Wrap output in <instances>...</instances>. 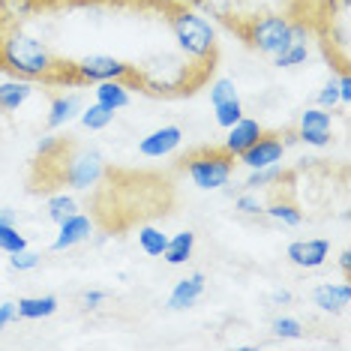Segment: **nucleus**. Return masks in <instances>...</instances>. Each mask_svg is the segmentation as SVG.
<instances>
[{
  "instance_id": "obj_33",
  "label": "nucleus",
  "mask_w": 351,
  "mask_h": 351,
  "mask_svg": "<svg viewBox=\"0 0 351 351\" xmlns=\"http://www.w3.org/2000/svg\"><path fill=\"white\" fill-rule=\"evenodd\" d=\"M63 147V138H58V135H43L36 145V156L39 159H49L51 154H58V150Z\"/></svg>"
},
{
  "instance_id": "obj_40",
  "label": "nucleus",
  "mask_w": 351,
  "mask_h": 351,
  "mask_svg": "<svg viewBox=\"0 0 351 351\" xmlns=\"http://www.w3.org/2000/svg\"><path fill=\"white\" fill-rule=\"evenodd\" d=\"M0 222H3V226H15V210L12 207H0Z\"/></svg>"
},
{
  "instance_id": "obj_34",
  "label": "nucleus",
  "mask_w": 351,
  "mask_h": 351,
  "mask_svg": "<svg viewBox=\"0 0 351 351\" xmlns=\"http://www.w3.org/2000/svg\"><path fill=\"white\" fill-rule=\"evenodd\" d=\"M12 322H19V303L15 300L0 303V330H6Z\"/></svg>"
},
{
  "instance_id": "obj_17",
  "label": "nucleus",
  "mask_w": 351,
  "mask_h": 351,
  "mask_svg": "<svg viewBox=\"0 0 351 351\" xmlns=\"http://www.w3.org/2000/svg\"><path fill=\"white\" fill-rule=\"evenodd\" d=\"M93 99L99 102V106H106L111 111H121L130 106V84L123 82V78H111V82H99L97 90H93Z\"/></svg>"
},
{
  "instance_id": "obj_13",
  "label": "nucleus",
  "mask_w": 351,
  "mask_h": 351,
  "mask_svg": "<svg viewBox=\"0 0 351 351\" xmlns=\"http://www.w3.org/2000/svg\"><path fill=\"white\" fill-rule=\"evenodd\" d=\"M261 135H265V126H261L258 121H255V117H241V121L237 123H231L228 126V135H226V147L231 156H241L246 147H252L255 141L261 138Z\"/></svg>"
},
{
  "instance_id": "obj_38",
  "label": "nucleus",
  "mask_w": 351,
  "mask_h": 351,
  "mask_svg": "<svg viewBox=\"0 0 351 351\" xmlns=\"http://www.w3.org/2000/svg\"><path fill=\"white\" fill-rule=\"evenodd\" d=\"M339 270H342V274H351V250H342L339 252Z\"/></svg>"
},
{
  "instance_id": "obj_31",
  "label": "nucleus",
  "mask_w": 351,
  "mask_h": 351,
  "mask_svg": "<svg viewBox=\"0 0 351 351\" xmlns=\"http://www.w3.org/2000/svg\"><path fill=\"white\" fill-rule=\"evenodd\" d=\"M43 265V255L39 252H30V250H21V252H12L10 255V267L19 270V274H30Z\"/></svg>"
},
{
  "instance_id": "obj_15",
  "label": "nucleus",
  "mask_w": 351,
  "mask_h": 351,
  "mask_svg": "<svg viewBox=\"0 0 351 351\" xmlns=\"http://www.w3.org/2000/svg\"><path fill=\"white\" fill-rule=\"evenodd\" d=\"M84 102H82V93H63V97H54L51 99V108H49V130H60V126L73 123L78 114H82Z\"/></svg>"
},
{
  "instance_id": "obj_41",
  "label": "nucleus",
  "mask_w": 351,
  "mask_h": 351,
  "mask_svg": "<svg viewBox=\"0 0 351 351\" xmlns=\"http://www.w3.org/2000/svg\"><path fill=\"white\" fill-rule=\"evenodd\" d=\"M169 3H186V0H169Z\"/></svg>"
},
{
  "instance_id": "obj_8",
  "label": "nucleus",
  "mask_w": 351,
  "mask_h": 351,
  "mask_svg": "<svg viewBox=\"0 0 351 351\" xmlns=\"http://www.w3.org/2000/svg\"><path fill=\"white\" fill-rule=\"evenodd\" d=\"M289 261L300 270H318L330 255V241L327 237H306V241H291L289 250Z\"/></svg>"
},
{
  "instance_id": "obj_23",
  "label": "nucleus",
  "mask_w": 351,
  "mask_h": 351,
  "mask_svg": "<svg viewBox=\"0 0 351 351\" xmlns=\"http://www.w3.org/2000/svg\"><path fill=\"white\" fill-rule=\"evenodd\" d=\"M45 213H49V219L54 226H60L63 219H69L73 213H78V202L75 195H66V193H58L49 198V204H45Z\"/></svg>"
},
{
  "instance_id": "obj_24",
  "label": "nucleus",
  "mask_w": 351,
  "mask_h": 351,
  "mask_svg": "<svg viewBox=\"0 0 351 351\" xmlns=\"http://www.w3.org/2000/svg\"><path fill=\"white\" fill-rule=\"evenodd\" d=\"M78 121H82L84 130L99 132V130H106V126H108L111 121H114V111L106 108V106H99V102H93V106L82 108V114H78Z\"/></svg>"
},
{
  "instance_id": "obj_32",
  "label": "nucleus",
  "mask_w": 351,
  "mask_h": 351,
  "mask_svg": "<svg viewBox=\"0 0 351 351\" xmlns=\"http://www.w3.org/2000/svg\"><path fill=\"white\" fill-rule=\"evenodd\" d=\"M337 106H342V102H339V87H337V82H327L322 87V93H318V108L333 111Z\"/></svg>"
},
{
  "instance_id": "obj_35",
  "label": "nucleus",
  "mask_w": 351,
  "mask_h": 351,
  "mask_svg": "<svg viewBox=\"0 0 351 351\" xmlns=\"http://www.w3.org/2000/svg\"><path fill=\"white\" fill-rule=\"evenodd\" d=\"M106 300H108V291H99V289H90V291H84V294H82L84 309H99Z\"/></svg>"
},
{
  "instance_id": "obj_18",
  "label": "nucleus",
  "mask_w": 351,
  "mask_h": 351,
  "mask_svg": "<svg viewBox=\"0 0 351 351\" xmlns=\"http://www.w3.org/2000/svg\"><path fill=\"white\" fill-rule=\"evenodd\" d=\"M193 252H195V231L186 228V231H178V234L169 237L162 258L169 261L171 267H178V265H186V261L193 258Z\"/></svg>"
},
{
  "instance_id": "obj_27",
  "label": "nucleus",
  "mask_w": 351,
  "mask_h": 351,
  "mask_svg": "<svg viewBox=\"0 0 351 351\" xmlns=\"http://www.w3.org/2000/svg\"><path fill=\"white\" fill-rule=\"evenodd\" d=\"M21 250H27V237L15 226H3V222H0V252L12 255V252H21Z\"/></svg>"
},
{
  "instance_id": "obj_39",
  "label": "nucleus",
  "mask_w": 351,
  "mask_h": 351,
  "mask_svg": "<svg viewBox=\"0 0 351 351\" xmlns=\"http://www.w3.org/2000/svg\"><path fill=\"white\" fill-rule=\"evenodd\" d=\"M279 141H282V145H285V150H289L291 145H298V130H289V132H282V135H279Z\"/></svg>"
},
{
  "instance_id": "obj_5",
  "label": "nucleus",
  "mask_w": 351,
  "mask_h": 351,
  "mask_svg": "<svg viewBox=\"0 0 351 351\" xmlns=\"http://www.w3.org/2000/svg\"><path fill=\"white\" fill-rule=\"evenodd\" d=\"M102 178H106V159H102V154L93 150V147L75 150V154L66 159L63 171H60L63 186H73V189H78V193L97 186Z\"/></svg>"
},
{
  "instance_id": "obj_37",
  "label": "nucleus",
  "mask_w": 351,
  "mask_h": 351,
  "mask_svg": "<svg viewBox=\"0 0 351 351\" xmlns=\"http://www.w3.org/2000/svg\"><path fill=\"white\" fill-rule=\"evenodd\" d=\"M291 291L289 289H276V291H270V303H276V306H291Z\"/></svg>"
},
{
  "instance_id": "obj_2",
  "label": "nucleus",
  "mask_w": 351,
  "mask_h": 351,
  "mask_svg": "<svg viewBox=\"0 0 351 351\" xmlns=\"http://www.w3.org/2000/svg\"><path fill=\"white\" fill-rule=\"evenodd\" d=\"M165 21H169L178 49L189 60H195L198 66L213 69V60H217V30H213L210 21L189 3H171L169 12H165Z\"/></svg>"
},
{
  "instance_id": "obj_25",
  "label": "nucleus",
  "mask_w": 351,
  "mask_h": 351,
  "mask_svg": "<svg viewBox=\"0 0 351 351\" xmlns=\"http://www.w3.org/2000/svg\"><path fill=\"white\" fill-rule=\"evenodd\" d=\"M285 174H282V162L279 165H267V169H252L250 171V178H246V183H243V189H270L274 183H279Z\"/></svg>"
},
{
  "instance_id": "obj_4",
  "label": "nucleus",
  "mask_w": 351,
  "mask_h": 351,
  "mask_svg": "<svg viewBox=\"0 0 351 351\" xmlns=\"http://www.w3.org/2000/svg\"><path fill=\"white\" fill-rule=\"evenodd\" d=\"M234 159L237 156H231L226 147H202L195 154L183 156V171L195 189L217 193V189L228 186L231 174H234Z\"/></svg>"
},
{
  "instance_id": "obj_10",
  "label": "nucleus",
  "mask_w": 351,
  "mask_h": 351,
  "mask_svg": "<svg viewBox=\"0 0 351 351\" xmlns=\"http://www.w3.org/2000/svg\"><path fill=\"white\" fill-rule=\"evenodd\" d=\"M183 141V130L180 126H159V130H154L150 135H145V138L138 141V154L147 156V159H162L174 154V150L180 147Z\"/></svg>"
},
{
  "instance_id": "obj_3",
  "label": "nucleus",
  "mask_w": 351,
  "mask_h": 351,
  "mask_svg": "<svg viewBox=\"0 0 351 351\" xmlns=\"http://www.w3.org/2000/svg\"><path fill=\"white\" fill-rule=\"evenodd\" d=\"M309 30H313V15H309V19H303V15L294 19L289 12H265V15H255V19L246 21L241 39H246L258 54L274 58L291 39H306Z\"/></svg>"
},
{
  "instance_id": "obj_14",
  "label": "nucleus",
  "mask_w": 351,
  "mask_h": 351,
  "mask_svg": "<svg viewBox=\"0 0 351 351\" xmlns=\"http://www.w3.org/2000/svg\"><path fill=\"white\" fill-rule=\"evenodd\" d=\"M309 298H313V303L322 313L337 315L351 303V285L348 282H318Z\"/></svg>"
},
{
  "instance_id": "obj_16",
  "label": "nucleus",
  "mask_w": 351,
  "mask_h": 351,
  "mask_svg": "<svg viewBox=\"0 0 351 351\" xmlns=\"http://www.w3.org/2000/svg\"><path fill=\"white\" fill-rule=\"evenodd\" d=\"M30 97H34V82H30V78H12V82H3L0 84V111L12 114V111H19Z\"/></svg>"
},
{
  "instance_id": "obj_26",
  "label": "nucleus",
  "mask_w": 351,
  "mask_h": 351,
  "mask_svg": "<svg viewBox=\"0 0 351 351\" xmlns=\"http://www.w3.org/2000/svg\"><path fill=\"white\" fill-rule=\"evenodd\" d=\"M243 114H246V111H243V102H241V97H237V99H228V102H222V106L213 108V117H217V126H222V130H228L231 123H237Z\"/></svg>"
},
{
  "instance_id": "obj_1",
  "label": "nucleus",
  "mask_w": 351,
  "mask_h": 351,
  "mask_svg": "<svg viewBox=\"0 0 351 351\" xmlns=\"http://www.w3.org/2000/svg\"><path fill=\"white\" fill-rule=\"evenodd\" d=\"M204 75H207V66L189 63L186 58L169 54V51H156L132 66V82H138L147 93H156V97L193 93L204 82Z\"/></svg>"
},
{
  "instance_id": "obj_28",
  "label": "nucleus",
  "mask_w": 351,
  "mask_h": 351,
  "mask_svg": "<svg viewBox=\"0 0 351 351\" xmlns=\"http://www.w3.org/2000/svg\"><path fill=\"white\" fill-rule=\"evenodd\" d=\"M270 330H274V337H279V339H300L303 337V324L294 315H276L274 322H270Z\"/></svg>"
},
{
  "instance_id": "obj_11",
  "label": "nucleus",
  "mask_w": 351,
  "mask_h": 351,
  "mask_svg": "<svg viewBox=\"0 0 351 351\" xmlns=\"http://www.w3.org/2000/svg\"><path fill=\"white\" fill-rule=\"evenodd\" d=\"M204 285H207V276L202 270H195V274L183 276L180 282H174V289L169 294V300H165V306L171 309V313H183V309H193L198 298L204 294Z\"/></svg>"
},
{
  "instance_id": "obj_9",
  "label": "nucleus",
  "mask_w": 351,
  "mask_h": 351,
  "mask_svg": "<svg viewBox=\"0 0 351 351\" xmlns=\"http://www.w3.org/2000/svg\"><path fill=\"white\" fill-rule=\"evenodd\" d=\"M282 156H285V145L279 141V135H261L258 141H255L252 147H246L241 156V162L246 165V169H267V165H279L282 162Z\"/></svg>"
},
{
  "instance_id": "obj_30",
  "label": "nucleus",
  "mask_w": 351,
  "mask_h": 351,
  "mask_svg": "<svg viewBox=\"0 0 351 351\" xmlns=\"http://www.w3.org/2000/svg\"><path fill=\"white\" fill-rule=\"evenodd\" d=\"M210 106L217 108L222 106V102H228V99H237L241 93H237V84L231 82V78H217V82H210Z\"/></svg>"
},
{
  "instance_id": "obj_21",
  "label": "nucleus",
  "mask_w": 351,
  "mask_h": 351,
  "mask_svg": "<svg viewBox=\"0 0 351 351\" xmlns=\"http://www.w3.org/2000/svg\"><path fill=\"white\" fill-rule=\"evenodd\" d=\"M309 58V43L306 39H291L279 54H274V63L279 69H294V66H303Z\"/></svg>"
},
{
  "instance_id": "obj_12",
  "label": "nucleus",
  "mask_w": 351,
  "mask_h": 351,
  "mask_svg": "<svg viewBox=\"0 0 351 351\" xmlns=\"http://www.w3.org/2000/svg\"><path fill=\"white\" fill-rule=\"evenodd\" d=\"M93 234V219L84 217V213H73L69 219H63L58 226V237H54L51 250L54 252H63V250H73V246L90 241Z\"/></svg>"
},
{
  "instance_id": "obj_7",
  "label": "nucleus",
  "mask_w": 351,
  "mask_h": 351,
  "mask_svg": "<svg viewBox=\"0 0 351 351\" xmlns=\"http://www.w3.org/2000/svg\"><path fill=\"white\" fill-rule=\"evenodd\" d=\"M298 141L306 147H327L333 141V111L327 108H306L298 123Z\"/></svg>"
},
{
  "instance_id": "obj_29",
  "label": "nucleus",
  "mask_w": 351,
  "mask_h": 351,
  "mask_svg": "<svg viewBox=\"0 0 351 351\" xmlns=\"http://www.w3.org/2000/svg\"><path fill=\"white\" fill-rule=\"evenodd\" d=\"M234 210L241 213V217H265V202L258 198L255 189H246L234 198Z\"/></svg>"
},
{
  "instance_id": "obj_6",
  "label": "nucleus",
  "mask_w": 351,
  "mask_h": 351,
  "mask_svg": "<svg viewBox=\"0 0 351 351\" xmlns=\"http://www.w3.org/2000/svg\"><path fill=\"white\" fill-rule=\"evenodd\" d=\"M75 84H99L111 78H132V66L111 54H87V58L73 63Z\"/></svg>"
},
{
  "instance_id": "obj_36",
  "label": "nucleus",
  "mask_w": 351,
  "mask_h": 351,
  "mask_svg": "<svg viewBox=\"0 0 351 351\" xmlns=\"http://www.w3.org/2000/svg\"><path fill=\"white\" fill-rule=\"evenodd\" d=\"M337 87H339V102L342 106H348L351 102V78H348V73H339Z\"/></svg>"
},
{
  "instance_id": "obj_22",
  "label": "nucleus",
  "mask_w": 351,
  "mask_h": 351,
  "mask_svg": "<svg viewBox=\"0 0 351 351\" xmlns=\"http://www.w3.org/2000/svg\"><path fill=\"white\" fill-rule=\"evenodd\" d=\"M165 243H169V234L156 226H141L138 228V246L141 252L150 255V258H162L165 252Z\"/></svg>"
},
{
  "instance_id": "obj_20",
  "label": "nucleus",
  "mask_w": 351,
  "mask_h": 351,
  "mask_svg": "<svg viewBox=\"0 0 351 351\" xmlns=\"http://www.w3.org/2000/svg\"><path fill=\"white\" fill-rule=\"evenodd\" d=\"M265 217H270L274 222H279V226H285V228H298L303 222V210L294 202H289V198H276V202L265 204Z\"/></svg>"
},
{
  "instance_id": "obj_19",
  "label": "nucleus",
  "mask_w": 351,
  "mask_h": 351,
  "mask_svg": "<svg viewBox=\"0 0 351 351\" xmlns=\"http://www.w3.org/2000/svg\"><path fill=\"white\" fill-rule=\"evenodd\" d=\"M58 298L54 294H43V298H19V318L27 322H39V318H51L58 313Z\"/></svg>"
}]
</instances>
